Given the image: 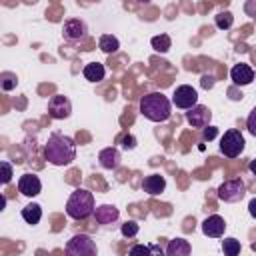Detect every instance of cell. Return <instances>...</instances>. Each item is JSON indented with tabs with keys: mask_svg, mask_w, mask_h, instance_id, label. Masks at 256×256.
Instances as JSON below:
<instances>
[{
	"mask_svg": "<svg viewBox=\"0 0 256 256\" xmlns=\"http://www.w3.org/2000/svg\"><path fill=\"white\" fill-rule=\"evenodd\" d=\"M222 252H224V256H238L240 254V242L236 238H224L222 240Z\"/></svg>",
	"mask_w": 256,
	"mask_h": 256,
	"instance_id": "7402d4cb",
	"label": "cell"
},
{
	"mask_svg": "<svg viewBox=\"0 0 256 256\" xmlns=\"http://www.w3.org/2000/svg\"><path fill=\"white\" fill-rule=\"evenodd\" d=\"M210 118H212V112L208 110V106H202V104H196L186 112V122L192 128H206L210 124Z\"/></svg>",
	"mask_w": 256,
	"mask_h": 256,
	"instance_id": "30bf717a",
	"label": "cell"
},
{
	"mask_svg": "<svg viewBox=\"0 0 256 256\" xmlns=\"http://www.w3.org/2000/svg\"><path fill=\"white\" fill-rule=\"evenodd\" d=\"M216 192H218V198H220L222 202L234 204V202H238V200L244 198V194H246V186H244V182H242L240 178H234V180H226V182H222V184L218 186Z\"/></svg>",
	"mask_w": 256,
	"mask_h": 256,
	"instance_id": "8992f818",
	"label": "cell"
},
{
	"mask_svg": "<svg viewBox=\"0 0 256 256\" xmlns=\"http://www.w3.org/2000/svg\"><path fill=\"white\" fill-rule=\"evenodd\" d=\"M62 34L68 42H80L88 36V26L84 20L80 18H70L64 22V28H62Z\"/></svg>",
	"mask_w": 256,
	"mask_h": 256,
	"instance_id": "ba28073f",
	"label": "cell"
},
{
	"mask_svg": "<svg viewBox=\"0 0 256 256\" xmlns=\"http://www.w3.org/2000/svg\"><path fill=\"white\" fill-rule=\"evenodd\" d=\"M164 188H166V180H164V176H160V174H150V176H146L144 182H142V190H144L146 194H150V196L162 194Z\"/></svg>",
	"mask_w": 256,
	"mask_h": 256,
	"instance_id": "2e32d148",
	"label": "cell"
},
{
	"mask_svg": "<svg viewBox=\"0 0 256 256\" xmlns=\"http://www.w3.org/2000/svg\"><path fill=\"white\" fill-rule=\"evenodd\" d=\"M138 230H140V226H138V222H134V220H128V222H124V224H122V228H120L122 236H126V238H132V236H136V234H138Z\"/></svg>",
	"mask_w": 256,
	"mask_h": 256,
	"instance_id": "d4e9b609",
	"label": "cell"
},
{
	"mask_svg": "<svg viewBox=\"0 0 256 256\" xmlns=\"http://www.w3.org/2000/svg\"><path fill=\"white\" fill-rule=\"evenodd\" d=\"M224 230H226V222L218 214H212V216H208L202 222V232L208 238H222L224 236Z\"/></svg>",
	"mask_w": 256,
	"mask_h": 256,
	"instance_id": "7c38bea8",
	"label": "cell"
},
{
	"mask_svg": "<svg viewBox=\"0 0 256 256\" xmlns=\"http://www.w3.org/2000/svg\"><path fill=\"white\" fill-rule=\"evenodd\" d=\"M122 146H124L126 150L136 148V138H134V136H130V134H128V136H124V138H122Z\"/></svg>",
	"mask_w": 256,
	"mask_h": 256,
	"instance_id": "f546056e",
	"label": "cell"
},
{
	"mask_svg": "<svg viewBox=\"0 0 256 256\" xmlns=\"http://www.w3.org/2000/svg\"><path fill=\"white\" fill-rule=\"evenodd\" d=\"M200 82H202L204 88H212V86H214V76H212V74H204Z\"/></svg>",
	"mask_w": 256,
	"mask_h": 256,
	"instance_id": "4dcf8cb0",
	"label": "cell"
},
{
	"mask_svg": "<svg viewBox=\"0 0 256 256\" xmlns=\"http://www.w3.org/2000/svg\"><path fill=\"white\" fill-rule=\"evenodd\" d=\"M96 242L88 234H74L66 242V256H96Z\"/></svg>",
	"mask_w": 256,
	"mask_h": 256,
	"instance_id": "277c9868",
	"label": "cell"
},
{
	"mask_svg": "<svg viewBox=\"0 0 256 256\" xmlns=\"http://www.w3.org/2000/svg\"><path fill=\"white\" fill-rule=\"evenodd\" d=\"M214 22H216V26L220 28V30H228L232 24H234V16H232V12H218L216 16H214Z\"/></svg>",
	"mask_w": 256,
	"mask_h": 256,
	"instance_id": "603a6c76",
	"label": "cell"
},
{
	"mask_svg": "<svg viewBox=\"0 0 256 256\" xmlns=\"http://www.w3.org/2000/svg\"><path fill=\"white\" fill-rule=\"evenodd\" d=\"M128 256H154L152 254V248L146 246V244H134L128 252Z\"/></svg>",
	"mask_w": 256,
	"mask_h": 256,
	"instance_id": "484cf974",
	"label": "cell"
},
{
	"mask_svg": "<svg viewBox=\"0 0 256 256\" xmlns=\"http://www.w3.org/2000/svg\"><path fill=\"white\" fill-rule=\"evenodd\" d=\"M44 158L54 166H68L76 158V144L70 136H64L60 132H54L48 136V142L44 146Z\"/></svg>",
	"mask_w": 256,
	"mask_h": 256,
	"instance_id": "6da1fadb",
	"label": "cell"
},
{
	"mask_svg": "<svg viewBox=\"0 0 256 256\" xmlns=\"http://www.w3.org/2000/svg\"><path fill=\"white\" fill-rule=\"evenodd\" d=\"M98 160H100V166H102V168H106V170H116V168L120 166V160H122V156H120V152H118L116 148L108 146V148L100 150V154H98Z\"/></svg>",
	"mask_w": 256,
	"mask_h": 256,
	"instance_id": "9a60e30c",
	"label": "cell"
},
{
	"mask_svg": "<svg viewBox=\"0 0 256 256\" xmlns=\"http://www.w3.org/2000/svg\"><path fill=\"white\" fill-rule=\"evenodd\" d=\"M22 218H24V222L26 224H38L40 222V218H42V208L38 206V204H28V206H24L22 208Z\"/></svg>",
	"mask_w": 256,
	"mask_h": 256,
	"instance_id": "ffe728a7",
	"label": "cell"
},
{
	"mask_svg": "<svg viewBox=\"0 0 256 256\" xmlns=\"http://www.w3.org/2000/svg\"><path fill=\"white\" fill-rule=\"evenodd\" d=\"M246 128H248V132L256 138V106L250 110V114H248V118H246Z\"/></svg>",
	"mask_w": 256,
	"mask_h": 256,
	"instance_id": "83f0119b",
	"label": "cell"
},
{
	"mask_svg": "<svg viewBox=\"0 0 256 256\" xmlns=\"http://www.w3.org/2000/svg\"><path fill=\"white\" fill-rule=\"evenodd\" d=\"M82 74H84V78L90 80V82H100V80H104V76H106V68H104L100 62H90V64L84 66Z\"/></svg>",
	"mask_w": 256,
	"mask_h": 256,
	"instance_id": "ac0fdd59",
	"label": "cell"
},
{
	"mask_svg": "<svg viewBox=\"0 0 256 256\" xmlns=\"http://www.w3.org/2000/svg\"><path fill=\"white\" fill-rule=\"evenodd\" d=\"M216 134H218V128H214V126H206L204 128V132H202V136H204V140H214L216 138Z\"/></svg>",
	"mask_w": 256,
	"mask_h": 256,
	"instance_id": "f1b7e54d",
	"label": "cell"
},
{
	"mask_svg": "<svg viewBox=\"0 0 256 256\" xmlns=\"http://www.w3.org/2000/svg\"><path fill=\"white\" fill-rule=\"evenodd\" d=\"M244 136L240 130L236 128H230L224 132L222 140H220V152L226 156V158H238L242 152H244Z\"/></svg>",
	"mask_w": 256,
	"mask_h": 256,
	"instance_id": "5b68a950",
	"label": "cell"
},
{
	"mask_svg": "<svg viewBox=\"0 0 256 256\" xmlns=\"http://www.w3.org/2000/svg\"><path fill=\"white\" fill-rule=\"evenodd\" d=\"M94 218L98 224H114L120 218V210L114 204H100L94 210Z\"/></svg>",
	"mask_w": 256,
	"mask_h": 256,
	"instance_id": "5bb4252c",
	"label": "cell"
},
{
	"mask_svg": "<svg viewBox=\"0 0 256 256\" xmlns=\"http://www.w3.org/2000/svg\"><path fill=\"white\" fill-rule=\"evenodd\" d=\"M230 78H232V82H234L236 86H246V84H250V82L254 80V70H252L248 64L240 62V64L232 66Z\"/></svg>",
	"mask_w": 256,
	"mask_h": 256,
	"instance_id": "4fadbf2b",
	"label": "cell"
},
{
	"mask_svg": "<svg viewBox=\"0 0 256 256\" xmlns=\"http://www.w3.org/2000/svg\"><path fill=\"white\" fill-rule=\"evenodd\" d=\"M154 256H166V254H162V252H160V254H154Z\"/></svg>",
	"mask_w": 256,
	"mask_h": 256,
	"instance_id": "e575fe53",
	"label": "cell"
},
{
	"mask_svg": "<svg viewBox=\"0 0 256 256\" xmlns=\"http://www.w3.org/2000/svg\"><path fill=\"white\" fill-rule=\"evenodd\" d=\"M192 248L186 238H174L166 246V256H190Z\"/></svg>",
	"mask_w": 256,
	"mask_h": 256,
	"instance_id": "e0dca14e",
	"label": "cell"
},
{
	"mask_svg": "<svg viewBox=\"0 0 256 256\" xmlns=\"http://www.w3.org/2000/svg\"><path fill=\"white\" fill-rule=\"evenodd\" d=\"M248 212H250L252 218H256V198H252V200L248 202Z\"/></svg>",
	"mask_w": 256,
	"mask_h": 256,
	"instance_id": "1f68e13d",
	"label": "cell"
},
{
	"mask_svg": "<svg viewBox=\"0 0 256 256\" xmlns=\"http://www.w3.org/2000/svg\"><path fill=\"white\" fill-rule=\"evenodd\" d=\"M94 210H96L94 196L84 188H76L66 202V214L74 220H86L88 216L94 214Z\"/></svg>",
	"mask_w": 256,
	"mask_h": 256,
	"instance_id": "3957f363",
	"label": "cell"
},
{
	"mask_svg": "<svg viewBox=\"0 0 256 256\" xmlns=\"http://www.w3.org/2000/svg\"><path fill=\"white\" fill-rule=\"evenodd\" d=\"M48 114L54 118V120H64L72 114V104L70 100L64 96V94H56L50 98L48 102Z\"/></svg>",
	"mask_w": 256,
	"mask_h": 256,
	"instance_id": "9c48e42d",
	"label": "cell"
},
{
	"mask_svg": "<svg viewBox=\"0 0 256 256\" xmlns=\"http://www.w3.org/2000/svg\"><path fill=\"white\" fill-rule=\"evenodd\" d=\"M172 104H174L176 108L190 110V108H194V106L198 104V92H196L192 86L182 84V86H178V88L174 90V94H172Z\"/></svg>",
	"mask_w": 256,
	"mask_h": 256,
	"instance_id": "52a82bcc",
	"label": "cell"
},
{
	"mask_svg": "<svg viewBox=\"0 0 256 256\" xmlns=\"http://www.w3.org/2000/svg\"><path fill=\"white\" fill-rule=\"evenodd\" d=\"M18 190H20V194L32 198V196H38V194H40L42 182H40V178H38L36 174L26 172V174H22V176L18 178Z\"/></svg>",
	"mask_w": 256,
	"mask_h": 256,
	"instance_id": "8fae6325",
	"label": "cell"
},
{
	"mask_svg": "<svg viewBox=\"0 0 256 256\" xmlns=\"http://www.w3.org/2000/svg\"><path fill=\"white\" fill-rule=\"evenodd\" d=\"M140 114L152 122H166L170 118V100L160 92H150L140 100Z\"/></svg>",
	"mask_w": 256,
	"mask_h": 256,
	"instance_id": "7a4b0ae2",
	"label": "cell"
},
{
	"mask_svg": "<svg viewBox=\"0 0 256 256\" xmlns=\"http://www.w3.org/2000/svg\"><path fill=\"white\" fill-rule=\"evenodd\" d=\"M248 170H250V172L256 176V160H250V164H248Z\"/></svg>",
	"mask_w": 256,
	"mask_h": 256,
	"instance_id": "d6a6232c",
	"label": "cell"
},
{
	"mask_svg": "<svg viewBox=\"0 0 256 256\" xmlns=\"http://www.w3.org/2000/svg\"><path fill=\"white\" fill-rule=\"evenodd\" d=\"M98 46H100V50H102L104 54H114V52H118L120 42H118V38L112 36V34H102L100 40H98Z\"/></svg>",
	"mask_w": 256,
	"mask_h": 256,
	"instance_id": "d6986e66",
	"label": "cell"
},
{
	"mask_svg": "<svg viewBox=\"0 0 256 256\" xmlns=\"http://www.w3.org/2000/svg\"><path fill=\"white\" fill-rule=\"evenodd\" d=\"M150 44H152V48H154L156 52H160V54H164V52H168V50L172 48V40H170V36H168V34L152 36Z\"/></svg>",
	"mask_w": 256,
	"mask_h": 256,
	"instance_id": "44dd1931",
	"label": "cell"
},
{
	"mask_svg": "<svg viewBox=\"0 0 256 256\" xmlns=\"http://www.w3.org/2000/svg\"><path fill=\"white\" fill-rule=\"evenodd\" d=\"M0 166H2V184H8L12 180V176H14L12 174V164L8 160H2Z\"/></svg>",
	"mask_w": 256,
	"mask_h": 256,
	"instance_id": "4316f807",
	"label": "cell"
},
{
	"mask_svg": "<svg viewBox=\"0 0 256 256\" xmlns=\"http://www.w3.org/2000/svg\"><path fill=\"white\" fill-rule=\"evenodd\" d=\"M4 206H6V198L2 196V198H0V208H4Z\"/></svg>",
	"mask_w": 256,
	"mask_h": 256,
	"instance_id": "836d02e7",
	"label": "cell"
},
{
	"mask_svg": "<svg viewBox=\"0 0 256 256\" xmlns=\"http://www.w3.org/2000/svg\"><path fill=\"white\" fill-rule=\"evenodd\" d=\"M16 84H18V78H16V74L14 72H2L0 74V86H2V90H12V88H16Z\"/></svg>",
	"mask_w": 256,
	"mask_h": 256,
	"instance_id": "cb8c5ba5",
	"label": "cell"
}]
</instances>
